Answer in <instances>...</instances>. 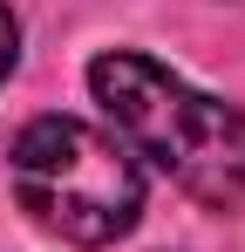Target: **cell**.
Segmentation results:
<instances>
[{
    "instance_id": "7a4b0ae2",
    "label": "cell",
    "mask_w": 245,
    "mask_h": 252,
    "mask_svg": "<svg viewBox=\"0 0 245 252\" xmlns=\"http://www.w3.org/2000/svg\"><path fill=\"white\" fill-rule=\"evenodd\" d=\"M7 177L21 211L68 246H116L143 211V164L82 116H34L7 150Z\"/></svg>"
},
{
    "instance_id": "6da1fadb",
    "label": "cell",
    "mask_w": 245,
    "mask_h": 252,
    "mask_svg": "<svg viewBox=\"0 0 245 252\" xmlns=\"http://www.w3.org/2000/svg\"><path fill=\"white\" fill-rule=\"evenodd\" d=\"M89 95L102 102L109 136L129 157L150 164L218 211L245 205V109L225 95H204L184 75L136 48H109L89 62Z\"/></svg>"
},
{
    "instance_id": "3957f363",
    "label": "cell",
    "mask_w": 245,
    "mask_h": 252,
    "mask_svg": "<svg viewBox=\"0 0 245 252\" xmlns=\"http://www.w3.org/2000/svg\"><path fill=\"white\" fill-rule=\"evenodd\" d=\"M14 55H21V28H14V14H7V0H0V82H7Z\"/></svg>"
}]
</instances>
